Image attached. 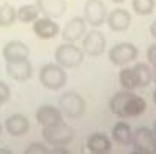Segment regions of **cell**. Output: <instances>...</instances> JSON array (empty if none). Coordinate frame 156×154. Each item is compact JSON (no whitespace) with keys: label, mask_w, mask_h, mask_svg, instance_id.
Wrapping results in <instances>:
<instances>
[{"label":"cell","mask_w":156,"mask_h":154,"mask_svg":"<svg viewBox=\"0 0 156 154\" xmlns=\"http://www.w3.org/2000/svg\"><path fill=\"white\" fill-rule=\"evenodd\" d=\"M48 152H51V154H68V149H66L65 146H54Z\"/></svg>","instance_id":"29"},{"label":"cell","mask_w":156,"mask_h":154,"mask_svg":"<svg viewBox=\"0 0 156 154\" xmlns=\"http://www.w3.org/2000/svg\"><path fill=\"white\" fill-rule=\"evenodd\" d=\"M39 80L47 90L57 91L60 88H63L66 83V73L57 63H47L40 68Z\"/></svg>","instance_id":"2"},{"label":"cell","mask_w":156,"mask_h":154,"mask_svg":"<svg viewBox=\"0 0 156 154\" xmlns=\"http://www.w3.org/2000/svg\"><path fill=\"white\" fill-rule=\"evenodd\" d=\"M2 54L5 62H19L30 57V48L20 40H9L3 46Z\"/></svg>","instance_id":"13"},{"label":"cell","mask_w":156,"mask_h":154,"mask_svg":"<svg viewBox=\"0 0 156 154\" xmlns=\"http://www.w3.org/2000/svg\"><path fill=\"white\" fill-rule=\"evenodd\" d=\"M50 149L43 145V143H37V142H34V143H30L28 145V148L25 149V152L27 154H47Z\"/></svg>","instance_id":"26"},{"label":"cell","mask_w":156,"mask_h":154,"mask_svg":"<svg viewBox=\"0 0 156 154\" xmlns=\"http://www.w3.org/2000/svg\"><path fill=\"white\" fill-rule=\"evenodd\" d=\"M59 109L68 117H80L85 113V100L74 91H66L59 97Z\"/></svg>","instance_id":"5"},{"label":"cell","mask_w":156,"mask_h":154,"mask_svg":"<svg viewBox=\"0 0 156 154\" xmlns=\"http://www.w3.org/2000/svg\"><path fill=\"white\" fill-rule=\"evenodd\" d=\"M6 74L17 82L30 80L33 76V65L28 59L19 62H6Z\"/></svg>","instance_id":"12"},{"label":"cell","mask_w":156,"mask_h":154,"mask_svg":"<svg viewBox=\"0 0 156 154\" xmlns=\"http://www.w3.org/2000/svg\"><path fill=\"white\" fill-rule=\"evenodd\" d=\"M9 96H11L9 86L5 82H0V106H3L9 100Z\"/></svg>","instance_id":"27"},{"label":"cell","mask_w":156,"mask_h":154,"mask_svg":"<svg viewBox=\"0 0 156 154\" xmlns=\"http://www.w3.org/2000/svg\"><path fill=\"white\" fill-rule=\"evenodd\" d=\"M16 20H17V15H16L14 6H11L9 3H5L0 6V28H8L14 25Z\"/></svg>","instance_id":"23"},{"label":"cell","mask_w":156,"mask_h":154,"mask_svg":"<svg viewBox=\"0 0 156 154\" xmlns=\"http://www.w3.org/2000/svg\"><path fill=\"white\" fill-rule=\"evenodd\" d=\"M36 6L39 12L50 19H57L66 11L65 0H36Z\"/></svg>","instance_id":"15"},{"label":"cell","mask_w":156,"mask_h":154,"mask_svg":"<svg viewBox=\"0 0 156 154\" xmlns=\"http://www.w3.org/2000/svg\"><path fill=\"white\" fill-rule=\"evenodd\" d=\"M36 119L42 126H48V125H54L62 122V113L60 109L51 106V105H43L40 106L37 111H36Z\"/></svg>","instance_id":"16"},{"label":"cell","mask_w":156,"mask_h":154,"mask_svg":"<svg viewBox=\"0 0 156 154\" xmlns=\"http://www.w3.org/2000/svg\"><path fill=\"white\" fill-rule=\"evenodd\" d=\"M131 94L130 90H124L121 93H116L110 100V109L111 113L118 117H122L125 119L127 114H125V105H127V100H128V96Z\"/></svg>","instance_id":"19"},{"label":"cell","mask_w":156,"mask_h":154,"mask_svg":"<svg viewBox=\"0 0 156 154\" xmlns=\"http://www.w3.org/2000/svg\"><path fill=\"white\" fill-rule=\"evenodd\" d=\"M131 6L138 15H148L156 6V0H133Z\"/></svg>","instance_id":"25"},{"label":"cell","mask_w":156,"mask_h":154,"mask_svg":"<svg viewBox=\"0 0 156 154\" xmlns=\"http://www.w3.org/2000/svg\"><path fill=\"white\" fill-rule=\"evenodd\" d=\"M87 33V22L83 17H73L62 29V39L65 42L76 43L79 42Z\"/></svg>","instance_id":"10"},{"label":"cell","mask_w":156,"mask_h":154,"mask_svg":"<svg viewBox=\"0 0 156 154\" xmlns=\"http://www.w3.org/2000/svg\"><path fill=\"white\" fill-rule=\"evenodd\" d=\"M136 57H138V48L128 42L118 43L108 51L110 62L113 65H119V67H125L127 63L136 60Z\"/></svg>","instance_id":"6"},{"label":"cell","mask_w":156,"mask_h":154,"mask_svg":"<svg viewBox=\"0 0 156 154\" xmlns=\"http://www.w3.org/2000/svg\"><path fill=\"white\" fill-rule=\"evenodd\" d=\"M2 133H3V125L0 123V136H2Z\"/></svg>","instance_id":"34"},{"label":"cell","mask_w":156,"mask_h":154,"mask_svg":"<svg viewBox=\"0 0 156 154\" xmlns=\"http://www.w3.org/2000/svg\"><path fill=\"white\" fill-rule=\"evenodd\" d=\"M33 31L34 34L39 37V39H43V40H50V39H54L60 28L56 22L50 17H37L34 22H33Z\"/></svg>","instance_id":"9"},{"label":"cell","mask_w":156,"mask_h":154,"mask_svg":"<svg viewBox=\"0 0 156 154\" xmlns=\"http://www.w3.org/2000/svg\"><path fill=\"white\" fill-rule=\"evenodd\" d=\"M147 109V102L131 91V94L128 96V100H127V105H125V114L127 117H138L141 114L145 113Z\"/></svg>","instance_id":"18"},{"label":"cell","mask_w":156,"mask_h":154,"mask_svg":"<svg viewBox=\"0 0 156 154\" xmlns=\"http://www.w3.org/2000/svg\"><path fill=\"white\" fill-rule=\"evenodd\" d=\"M111 136H113V140H116L121 145H130L131 143V137H133V131H131V128H130L128 123L118 122L113 126Z\"/></svg>","instance_id":"20"},{"label":"cell","mask_w":156,"mask_h":154,"mask_svg":"<svg viewBox=\"0 0 156 154\" xmlns=\"http://www.w3.org/2000/svg\"><path fill=\"white\" fill-rule=\"evenodd\" d=\"M150 34L156 39V22H153V23L150 25Z\"/></svg>","instance_id":"30"},{"label":"cell","mask_w":156,"mask_h":154,"mask_svg":"<svg viewBox=\"0 0 156 154\" xmlns=\"http://www.w3.org/2000/svg\"><path fill=\"white\" fill-rule=\"evenodd\" d=\"M151 82L156 83V65H153V70H151Z\"/></svg>","instance_id":"31"},{"label":"cell","mask_w":156,"mask_h":154,"mask_svg":"<svg viewBox=\"0 0 156 154\" xmlns=\"http://www.w3.org/2000/svg\"><path fill=\"white\" fill-rule=\"evenodd\" d=\"M131 145L135 152L139 154H156V137L153 129L139 126L131 137Z\"/></svg>","instance_id":"4"},{"label":"cell","mask_w":156,"mask_h":154,"mask_svg":"<svg viewBox=\"0 0 156 154\" xmlns=\"http://www.w3.org/2000/svg\"><path fill=\"white\" fill-rule=\"evenodd\" d=\"M16 15L22 23H33L39 17V9L36 5H22L19 9H16Z\"/></svg>","instance_id":"22"},{"label":"cell","mask_w":156,"mask_h":154,"mask_svg":"<svg viewBox=\"0 0 156 154\" xmlns=\"http://www.w3.org/2000/svg\"><path fill=\"white\" fill-rule=\"evenodd\" d=\"M153 102L156 103V90H154V93H153Z\"/></svg>","instance_id":"35"},{"label":"cell","mask_w":156,"mask_h":154,"mask_svg":"<svg viewBox=\"0 0 156 154\" xmlns=\"http://www.w3.org/2000/svg\"><path fill=\"white\" fill-rule=\"evenodd\" d=\"M147 60L151 63V65H156V43L148 46L147 50Z\"/></svg>","instance_id":"28"},{"label":"cell","mask_w":156,"mask_h":154,"mask_svg":"<svg viewBox=\"0 0 156 154\" xmlns=\"http://www.w3.org/2000/svg\"><path fill=\"white\" fill-rule=\"evenodd\" d=\"M0 154H11V149H8V148H0Z\"/></svg>","instance_id":"32"},{"label":"cell","mask_w":156,"mask_h":154,"mask_svg":"<svg viewBox=\"0 0 156 154\" xmlns=\"http://www.w3.org/2000/svg\"><path fill=\"white\" fill-rule=\"evenodd\" d=\"M119 83L124 90H130L133 91L135 88H138L136 85V77L133 73V68H122L119 73Z\"/></svg>","instance_id":"24"},{"label":"cell","mask_w":156,"mask_h":154,"mask_svg":"<svg viewBox=\"0 0 156 154\" xmlns=\"http://www.w3.org/2000/svg\"><path fill=\"white\" fill-rule=\"evenodd\" d=\"M87 148H88V151H91L94 154H104L111 149V140L104 133H94L88 137Z\"/></svg>","instance_id":"17"},{"label":"cell","mask_w":156,"mask_h":154,"mask_svg":"<svg viewBox=\"0 0 156 154\" xmlns=\"http://www.w3.org/2000/svg\"><path fill=\"white\" fill-rule=\"evenodd\" d=\"M111 2H115V3H122V2H125V0H111Z\"/></svg>","instance_id":"33"},{"label":"cell","mask_w":156,"mask_h":154,"mask_svg":"<svg viewBox=\"0 0 156 154\" xmlns=\"http://www.w3.org/2000/svg\"><path fill=\"white\" fill-rule=\"evenodd\" d=\"M133 73L136 77V85L141 88H145L151 83V68L148 67V63H136L133 67Z\"/></svg>","instance_id":"21"},{"label":"cell","mask_w":156,"mask_h":154,"mask_svg":"<svg viewBox=\"0 0 156 154\" xmlns=\"http://www.w3.org/2000/svg\"><path fill=\"white\" fill-rule=\"evenodd\" d=\"M83 19L87 23L98 28L107 20V8L102 0H87L83 6Z\"/></svg>","instance_id":"8"},{"label":"cell","mask_w":156,"mask_h":154,"mask_svg":"<svg viewBox=\"0 0 156 154\" xmlns=\"http://www.w3.org/2000/svg\"><path fill=\"white\" fill-rule=\"evenodd\" d=\"M83 51L76 46L74 43H70V42H65L62 45L57 46L56 53H54V59H56V63L60 65L62 68H76L83 62Z\"/></svg>","instance_id":"3"},{"label":"cell","mask_w":156,"mask_h":154,"mask_svg":"<svg viewBox=\"0 0 156 154\" xmlns=\"http://www.w3.org/2000/svg\"><path fill=\"white\" fill-rule=\"evenodd\" d=\"M42 136H43V140L50 143L51 146H66L74 139V129L62 120L54 125L43 126Z\"/></svg>","instance_id":"1"},{"label":"cell","mask_w":156,"mask_h":154,"mask_svg":"<svg viewBox=\"0 0 156 154\" xmlns=\"http://www.w3.org/2000/svg\"><path fill=\"white\" fill-rule=\"evenodd\" d=\"M5 129L12 137H22L28 134L30 131V120L23 114H11L5 120Z\"/></svg>","instance_id":"14"},{"label":"cell","mask_w":156,"mask_h":154,"mask_svg":"<svg viewBox=\"0 0 156 154\" xmlns=\"http://www.w3.org/2000/svg\"><path fill=\"white\" fill-rule=\"evenodd\" d=\"M107 25L111 31H116V33L127 31L131 25V15L127 9L116 8L110 14H107Z\"/></svg>","instance_id":"11"},{"label":"cell","mask_w":156,"mask_h":154,"mask_svg":"<svg viewBox=\"0 0 156 154\" xmlns=\"http://www.w3.org/2000/svg\"><path fill=\"white\" fill-rule=\"evenodd\" d=\"M107 46V39L99 29H93L90 33H85L82 37V51L83 54H88L91 57L104 54Z\"/></svg>","instance_id":"7"},{"label":"cell","mask_w":156,"mask_h":154,"mask_svg":"<svg viewBox=\"0 0 156 154\" xmlns=\"http://www.w3.org/2000/svg\"><path fill=\"white\" fill-rule=\"evenodd\" d=\"M153 133H154V137H156V123H154V126H153Z\"/></svg>","instance_id":"36"}]
</instances>
